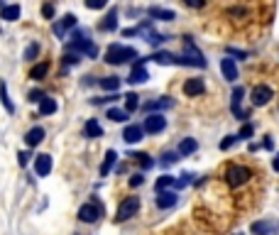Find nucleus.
I'll use <instances>...</instances> for the list:
<instances>
[{"label": "nucleus", "instance_id": "obj_1", "mask_svg": "<svg viewBox=\"0 0 279 235\" xmlns=\"http://www.w3.org/2000/svg\"><path fill=\"white\" fill-rule=\"evenodd\" d=\"M67 49H71V52H78L81 56H86V59H98L101 56V49H98V45L91 39L89 30H83V27H74L71 32H69L67 37Z\"/></svg>", "mask_w": 279, "mask_h": 235}, {"label": "nucleus", "instance_id": "obj_2", "mask_svg": "<svg viewBox=\"0 0 279 235\" xmlns=\"http://www.w3.org/2000/svg\"><path fill=\"white\" fill-rule=\"evenodd\" d=\"M135 59H140V52L130 45H123V42H113L108 45L105 54H103V61L108 67H123V64H133Z\"/></svg>", "mask_w": 279, "mask_h": 235}, {"label": "nucleus", "instance_id": "obj_3", "mask_svg": "<svg viewBox=\"0 0 279 235\" xmlns=\"http://www.w3.org/2000/svg\"><path fill=\"white\" fill-rule=\"evenodd\" d=\"M184 52L177 54L174 59V67H196V69H206L208 67V59L203 56V52L196 47V42L191 37H184Z\"/></svg>", "mask_w": 279, "mask_h": 235}, {"label": "nucleus", "instance_id": "obj_4", "mask_svg": "<svg viewBox=\"0 0 279 235\" xmlns=\"http://www.w3.org/2000/svg\"><path fill=\"white\" fill-rule=\"evenodd\" d=\"M103 213H105V208H103V203L93 196L89 203H81L78 206V211H76V218L81 221V223H86V225H96L98 221L103 218Z\"/></svg>", "mask_w": 279, "mask_h": 235}, {"label": "nucleus", "instance_id": "obj_5", "mask_svg": "<svg viewBox=\"0 0 279 235\" xmlns=\"http://www.w3.org/2000/svg\"><path fill=\"white\" fill-rule=\"evenodd\" d=\"M250 179H252V169L245 167V164H230L225 169V181H228L230 189H240Z\"/></svg>", "mask_w": 279, "mask_h": 235}, {"label": "nucleus", "instance_id": "obj_6", "mask_svg": "<svg viewBox=\"0 0 279 235\" xmlns=\"http://www.w3.org/2000/svg\"><path fill=\"white\" fill-rule=\"evenodd\" d=\"M140 196H125L123 201L118 203V211H115V223H125V221H130L135 218L137 213H140Z\"/></svg>", "mask_w": 279, "mask_h": 235}, {"label": "nucleus", "instance_id": "obj_7", "mask_svg": "<svg viewBox=\"0 0 279 235\" xmlns=\"http://www.w3.org/2000/svg\"><path fill=\"white\" fill-rule=\"evenodd\" d=\"M147 61H149V56H140V59H135L133 61V69H130V76L125 78L130 86H142L149 81V71H147Z\"/></svg>", "mask_w": 279, "mask_h": 235}, {"label": "nucleus", "instance_id": "obj_8", "mask_svg": "<svg viewBox=\"0 0 279 235\" xmlns=\"http://www.w3.org/2000/svg\"><path fill=\"white\" fill-rule=\"evenodd\" d=\"M74 27H78V17L74 15V12H67L61 20H56V23L52 25V32H54V37L59 39V42H67L69 32H71Z\"/></svg>", "mask_w": 279, "mask_h": 235}, {"label": "nucleus", "instance_id": "obj_9", "mask_svg": "<svg viewBox=\"0 0 279 235\" xmlns=\"http://www.w3.org/2000/svg\"><path fill=\"white\" fill-rule=\"evenodd\" d=\"M245 86H235L233 89V96H230V111L233 115L240 120V123H247V118H250V111H243V98H245Z\"/></svg>", "mask_w": 279, "mask_h": 235}, {"label": "nucleus", "instance_id": "obj_10", "mask_svg": "<svg viewBox=\"0 0 279 235\" xmlns=\"http://www.w3.org/2000/svg\"><path fill=\"white\" fill-rule=\"evenodd\" d=\"M147 135H159L167 130V118H164V113H149L145 115V123H142Z\"/></svg>", "mask_w": 279, "mask_h": 235}, {"label": "nucleus", "instance_id": "obj_11", "mask_svg": "<svg viewBox=\"0 0 279 235\" xmlns=\"http://www.w3.org/2000/svg\"><path fill=\"white\" fill-rule=\"evenodd\" d=\"M32 167H34V174H37L39 179H47V177L52 174V167H54L52 155H47V152H37L34 159H32Z\"/></svg>", "mask_w": 279, "mask_h": 235}, {"label": "nucleus", "instance_id": "obj_12", "mask_svg": "<svg viewBox=\"0 0 279 235\" xmlns=\"http://www.w3.org/2000/svg\"><path fill=\"white\" fill-rule=\"evenodd\" d=\"M145 127L142 123H125L123 127V142L125 145H137V142H142L145 140Z\"/></svg>", "mask_w": 279, "mask_h": 235}, {"label": "nucleus", "instance_id": "obj_13", "mask_svg": "<svg viewBox=\"0 0 279 235\" xmlns=\"http://www.w3.org/2000/svg\"><path fill=\"white\" fill-rule=\"evenodd\" d=\"M118 25H120V10L118 8H108V12L103 15V20L98 23V32L111 34L118 30Z\"/></svg>", "mask_w": 279, "mask_h": 235}, {"label": "nucleus", "instance_id": "obj_14", "mask_svg": "<svg viewBox=\"0 0 279 235\" xmlns=\"http://www.w3.org/2000/svg\"><path fill=\"white\" fill-rule=\"evenodd\" d=\"M174 105H177V103H174L171 96H159V98H155V101H147L145 105H142V113H145V115H149V113H162V111L174 108Z\"/></svg>", "mask_w": 279, "mask_h": 235}, {"label": "nucleus", "instance_id": "obj_15", "mask_svg": "<svg viewBox=\"0 0 279 235\" xmlns=\"http://www.w3.org/2000/svg\"><path fill=\"white\" fill-rule=\"evenodd\" d=\"M272 98H274V91L269 89V86H265V83L255 86V89H252V93H250V101H252V105H255V108H260V105H267Z\"/></svg>", "mask_w": 279, "mask_h": 235}, {"label": "nucleus", "instance_id": "obj_16", "mask_svg": "<svg viewBox=\"0 0 279 235\" xmlns=\"http://www.w3.org/2000/svg\"><path fill=\"white\" fill-rule=\"evenodd\" d=\"M181 91H184V96H189V98H199V96L206 93V81L199 78V76L186 78V81H184V86H181Z\"/></svg>", "mask_w": 279, "mask_h": 235}, {"label": "nucleus", "instance_id": "obj_17", "mask_svg": "<svg viewBox=\"0 0 279 235\" xmlns=\"http://www.w3.org/2000/svg\"><path fill=\"white\" fill-rule=\"evenodd\" d=\"M118 159H120V155H118L115 149H105V155H103L101 167H98V177H101V179H105V177H111V172H113L115 167H118Z\"/></svg>", "mask_w": 279, "mask_h": 235}, {"label": "nucleus", "instance_id": "obj_18", "mask_svg": "<svg viewBox=\"0 0 279 235\" xmlns=\"http://www.w3.org/2000/svg\"><path fill=\"white\" fill-rule=\"evenodd\" d=\"M177 203H179V194L174 189L159 191V194H157V199H155V206L159 208V211H169V208H174Z\"/></svg>", "mask_w": 279, "mask_h": 235}, {"label": "nucleus", "instance_id": "obj_19", "mask_svg": "<svg viewBox=\"0 0 279 235\" xmlns=\"http://www.w3.org/2000/svg\"><path fill=\"white\" fill-rule=\"evenodd\" d=\"M147 17L155 20V23H174V20H177V12L169 10V8L152 5V8H147Z\"/></svg>", "mask_w": 279, "mask_h": 235}, {"label": "nucleus", "instance_id": "obj_20", "mask_svg": "<svg viewBox=\"0 0 279 235\" xmlns=\"http://www.w3.org/2000/svg\"><path fill=\"white\" fill-rule=\"evenodd\" d=\"M103 135H105V130H103V125L98 118H89V120L83 123V137H86V140H101Z\"/></svg>", "mask_w": 279, "mask_h": 235}, {"label": "nucleus", "instance_id": "obj_21", "mask_svg": "<svg viewBox=\"0 0 279 235\" xmlns=\"http://www.w3.org/2000/svg\"><path fill=\"white\" fill-rule=\"evenodd\" d=\"M23 17V8L17 5V3H5L3 8H0V20L3 23H17Z\"/></svg>", "mask_w": 279, "mask_h": 235}, {"label": "nucleus", "instance_id": "obj_22", "mask_svg": "<svg viewBox=\"0 0 279 235\" xmlns=\"http://www.w3.org/2000/svg\"><path fill=\"white\" fill-rule=\"evenodd\" d=\"M45 137H47V130L42 127V125H34V127H30L27 133H25V145L30 147H37V145H42L45 142Z\"/></svg>", "mask_w": 279, "mask_h": 235}, {"label": "nucleus", "instance_id": "obj_23", "mask_svg": "<svg viewBox=\"0 0 279 235\" xmlns=\"http://www.w3.org/2000/svg\"><path fill=\"white\" fill-rule=\"evenodd\" d=\"M123 86V78L118 76V74H111V76H101L98 78V89L103 93H118Z\"/></svg>", "mask_w": 279, "mask_h": 235}, {"label": "nucleus", "instance_id": "obj_24", "mask_svg": "<svg viewBox=\"0 0 279 235\" xmlns=\"http://www.w3.org/2000/svg\"><path fill=\"white\" fill-rule=\"evenodd\" d=\"M56 111H59V103H56V98H52L49 93L37 103V115H39V118H49V115H54Z\"/></svg>", "mask_w": 279, "mask_h": 235}, {"label": "nucleus", "instance_id": "obj_25", "mask_svg": "<svg viewBox=\"0 0 279 235\" xmlns=\"http://www.w3.org/2000/svg\"><path fill=\"white\" fill-rule=\"evenodd\" d=\"M221 74H223V78L230 81V83L238 81V67H235L233 56H223V59H221Z\"/></svg>", "mask_w": 279, "mask_h": 235}, {"label": "nucleus", "instance_id": "obj_26", "mask_svg": "<svg viewBox=\"0 0 279 235\" xmlns=\"http://www.w3.org/2000/svg\"><path fill=\"white\" fill-rule=\"evenodd\" d=\"M0 105L5 108L8 115H15V113H17V105H15V101L10 98V91H8V83H5V81H0Z\"/></svg>", "mask_w": 279, "mask_h": 235}, {"label": "nucleus", "instance_id": "obj_27", "mask_svg": "<svg viewBox=\"0 0 279 235\" xmlns=\"http://www.w3.org/2000/svg\"><path fill=\"white\" fill-rule=\"evenodd\" d=\"M81 59H83V56L78 54V52L64 49V54H61V74H69V69L78 67V64H81Z\"/></svg>", "mask_w": 279, "mask_h": 235}, {"label": "nucleus", "instance_id": "obj_28", "mask_svg": "<svg viewBox=\"0 0 279 235\" xmlns=\"http://www.w3.org/2000/svg\"><path fill=\"white\" fill-rule=\"evenodd\" d=\"M49 71H52V64H49V61H39V64H34V67L30 69V78H32L34 83H39V81H45V78L49 76Z\"/></svg>", "mask_w": 279, "mask_h": 235}, {"label": "nucleus", "instance_id": "obj_29", "mask_svg": "<svg viewBox=\"0 0 279 235\" xmlns=\"http://www.w3.org/2000/svg\"><path fill=\"white\" fill-rule=\"evenodd\" d=\"M142 37H145V42H147V45H149V47H155V49H157V47H162V45H164V42H167V39H171L169 34L157 32L155 27H152V30H147V32L142 34Z\"/></svg>", "mask_w": 279, "mask_h": 235}, {"label": "nucleus", "instance_id": "obj_30", "mask_svg": "<svg viewBox=\"0 0 279 235\" xmlns=\"http://www.w3.org/2000/svg\"><path fill=\"white\" fill-rule=\"evenodd\" d=\"M174 59H177V54H171V52H167V49H157V52H152V56H149V61L162 64V67H171Z\"/></svg>", "mask_w": 279, "mask_h": 235}, {"label": "nucleus", "instance_id": "obj_31", "mask_svg": "<svg viewBox=\"0 0 279 235\" xmlns=\"http://www.w3.org/2000/svg\"><path fill=\"white\" fill-rule=\"evenodd\" d=\"M105 118H108L111 123H127V120H130V113L125 111V108H115V105H108V111H105Z\"/></svg>", "mask_w": 279, "mask_h": 235}, {"label": "nucleus", "instance_id": "obj_32", "mask_svg": "<svg viewBox=\"0 0 279 235\" xmlns=\"http://www.w3.org/2000/svg\"><path fill=\"white\" fill-rule=\"evenodd\" d=\"M39 54H42V45H39V42H30V45L25 47L23 59L27 61V64H34V61L39 59Z\"/></svg>", "mask_w": 279, "mask_h": 235}, {"label": "nucleus", "instance_id": "obj_33", "mask_svg": "<svg viewBox=\"0 0 279 235\" xmlns=\"http://www.w3.org/2000/svg\"><path fill=\"white\" fill-rule=\"evenodd\" d=\"M279 228V223H272V221H257L252 223V233L255 235H272Z\"/></svg>", "mask_w": 279, "mask_h": 235}, {"label": "nucleus", "instance_id": "obj_34", "mask_svg": "<svg viewBox=\"0 0 279 235\" xmlns=\"http://www.w3.org/2000/svg\"><path fill=\"white\" fill-rule=\"evenodd\" d=\"M120 98H123V96H120V91H118V93H103V96H96V98H91V105H113V103H118L120 101Z\"/></svg>", "mask_w": 279, "mask_h": 235}, {"label": "nucleus", "instance_id": "obj_35", "mask_svg": "<svg viewBox=\"0 0 279 235\" xmlns=\"http://www.w3.org/2000/svg\"><path fill=\"white\" fill-rule=\"evenodd\" d=\"M130 157H133V162H137V164H140V169H142V172H147V169H152L157 164V159H152L147 152H133Z\"/></svg>", "mask_w": 279, "mask_h": 235}, {"label": "nucleus", "instance_id": "obj_36", "mask_svg": "<svg viewBox=\"0 0 279 235\" xmlns=\"http://www.w3.org/2000/svg\"><path fill=\"white\" fill-rule=\"evenodd\" d=\"M177 149H179V155L181 157H189V155H194V152L199 149V142H196L194 137H184V140L179 142Z\"/></svg>", "mask_w": 279, "mask_h": 235}, {"label": "nucleus", "instance_id": "obj_37", "mask_svg": "<svg viewBox=\"0 0 279 235\" xmlns=\"http://www.w3.org/2000/svg\"><path fill=\"white\" fill-rule=\"evenodd\" d=\"M123 101H125V111L130 113V115H133L135 111H140V108H142V103H140V96H137L135 91H130V93H125V96H123Z\"/></svg>", "mask_w": 279, "mask_h": 235}, {"label": "nucleus", "instance_id": "obj_38", "mask_svg": "<svg viewBox=\"0 0 279 235\" xmlns=\"http://www.w3.org/2000/svg\"><path fill=\"white\" fill-rule=\"evenodd\" d=\"M179 159H181V155H179V149H167V152H162V157H159V167H171V164H177Z\"/></svg>", "mask_w": 279, "mask_h": 235}, {"label": "nucleus", "instance_id": "obj_39", "mask_svg": "<svg viewBox=\"0 0 279 235\" xmlns=\"http://www.w3.org/2000/svg\"><path fill=\"white\" fill-rule=\"evenodd\" d=\"M174 184H177V177H171V174H162V177L155 181V191L157 194H159V191H169V189H174Z\"/></svg>", "mask_w": 279, "mask_h": 235}, {"label": "nucleus", "instance_id": "obj_40", "mask_svg": "<svg viewBox=\"0 0 279 235\" xmlns=\"http://www.w3.org/2000/svg\"><path fill=\"white\" fill-rule=\"evenodd\" d=\"M39 12H42L45 20H56V3L54 0H45L42 8H39Z\"/></svg>", "mask_w": 279, "mask_h": 235}, {"label": "nucleus", "instance_id": "obj_41", "mask_svg": "<svg viewBox=\"0 0 279 235\" xmlns=\"http://www.w3.org/2000/svg\"><path fill=\"white\" fill-rule=\"evenodd\" d=\"M127 184H130V189H140V186L145 184V172H135V174H130Z\"/></svg>", "mask_w": 279, "mask_h": 235}, {"label": "nucleus", "instance_id": "obj_42", "mask_svg": "<svg viewBox=\"0 0 279 235\" xmlns=\"http://www.w3.org/2000/svg\"><path fill=\"white\" fill-rule=\"evenodd\" d=\"M83 5H86L89 10H105V8L111 5V0H83Z\"/></svg>", "mask_w": 279, "mask_h": 235}, {"label": "nucleus", "instance_id": "obj_43", "mask_svg": "<svg viewBox=\"0 0 279 235\" xmlns=\"http://www.w3.org/2000/svg\"><path fill=\"white\" fill-rule=\"evenodd\" d=\"M191 181H194V174H189V172H184V174H179L177 184H174V189H186Z\"/></svg>", "mask_w": 279, "mask_h": 235}, {"label": "nucleus", "instance_id": "obj_44", "mask_svg": "<svg viewBox=\"0 0 279 235\" xmlns=\"http://www.w3.org/2000/svg\"><path fill=\"white\" fill-rule=\"evenodd\" d=\"M252 133H255V125L247 120V123H243V127H240L238 137H240V140H250V137H252Z\"/></svg>", "mask_w": 279, "mask_h": 235}, {"label": "nucleus", "instance_id": "obj_45", "mask_svg": "<svg viewBox=\"0 0 279 235\" xmlns=\"http://www.w3.org/2000/svg\"><path fill=\"white\" fill-rule=\"evenodd\" d=\"M32 159H34L32 152H27V149H23V152H17V164H20V167H27V164H30Z\"/></svg>", "mask_w": 279, "mask_h": 235}, {"label": "nucleus", "instance_id": "obj_46", "mask_svg": "<svg viewBox=\"0 0 279 235\" xmlns=\"http://www.w3.org/2000/svg\"><path fill=\"white\" fill-rule=\"evenodd\" d=\"M45 96H47V93L42 89H32L30 93H27V101H30V103H39Z\"/></svg>", "mask_w": 279, "mask_h": 235}, {"label": "nucleus", "instance_id": "obj_47", "mask_svg": "<svg viewBox=\"0 0 279 235\" xmlns=\"http://www.w3.org/2000/svg\"><path fill=\"white\" fill-rule=\"evenodd\" d=\"M235 142H240V137H238V135H228V137L221 140V149H230Z\"/></svg>", "mask_w": 279, "mask_h": 235}, {"label": "nucleus", "instance_id": "obj_48", "mask_svg": "<svg viewBox=\"0 0 279 235\" xmlns=\"http://www.w3.org/2000/svg\"><path fill=\"white\" fill-rule=\"evenodd\" d=\"M225 54L235 56V59H247V52H243V49H235V47H228V49H225Z\"/></svg>", "mask_w": 279, "mask_h": 235}, {"label": "nucleus", "instance_id": "obj_49", "mask_svg": "<svg viewBox=\"0 0 279 235\" xmlns=\"http://www.w3.org/2000/svg\"><path fill=\"white\" fill-rule=\"evenodd\" d=\"M186 8H194V10H201V8H206V0H181Z\"/></svg>", "mask_w": 279, "mask_h": 235}, {"label": "nucleus", "instance_id": "obj_50", "mask_svg": "<svg viewBox=\"0 0 279 235\" xmlns=\"http://www.w3.org/2000/svg\"><path fill=\"white\" fill-rule=\"evenodd\" d=\"M81 86H98V78L91 76V74H86V76L81 78Z\"/></svg>", "mask_w": 279, "mask_h": 235}, {"label": "nucleus", "instance_id": "obj_51", "mask_svg": "<svg viewBox=\"0 0 279 235\" xmlns=\"http://www.w3.org/2000/svg\"><path fill=\"white\" fill-rule=\"evenodd\" d=\"M262 147H265V149H274V140H272V137H265V140H262Z\"/></svg>", "mask_w": 279, "mask_h": 235}, {"label": "nucleus", "instance_id": "obj_52", "mask_svg": "<svg viewBox=\"0 0 279 235\" xmlns=\"http://www.w3.org/2000/svg\"><path fill=\"white\" fill-rule=\"evenodd\" d=\"M272 169H274V172H279V157H274V159H272Z\"/></svg>", "mask_w": 279, "mask_h": 235}, {"label": "nucleus", "instance_id": "obj_53", "mask_svg": "<svg viewBox=\"0 0 279 235\" xmlns=\"http://www.w3.org/2000/svg\"><path fill=\"white\" fill-rule=\"evenodd\" d=\"M3 5H5V0H0V8H3Z\"/></svg>", "mask_w": 279, "mask_h": 235}]
</instances>
